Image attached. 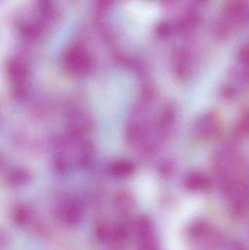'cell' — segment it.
Listing matches in <instances>:
<instances>
[{
    "label": "cell",
    "instance_id": "cell-1",
    "mask_svg": "<svg viewBox=\"0 0 249 250\" xmlns=\"http://www.w3.org/2000/svg\"><path fill=\"white\" fill-rule=\"evenodd\" d=\"M135 230L138 250H158L157 241L149 219L144 217L139 219L136 223Z\"/></svg>",
    "mask_w": 249,
    "mask_h": 250
},
{
    "label": "cell",
    "instance_id": "cell-2",
    "mask_svg": "<svg viewBox=\"0 0 249 250\" xmlns=\"http://www.w3.org/2000/svg\"><path fill=\"white\" fill-rule=\"evenodd\" d=\"M249 0H224L223 12L229 20H238L248 10Z\"/></svg>",
    "mask_w": 249,
    "mask_h": 250
},
{
    "label": "cell",
    "instance_id": "cell-3",
    "mask_svg": "<svg viewBox=\"0 0 249 250\" xmlns=\"http://www.w3.org/2000/svg\"><path fill=\"white\" fill-rule=\"evenodd\" d=\"M61 220L67 226L74 227L77 226L82 220V211L76 204H70L61 211Z\"/></svg>",
    "mask_w": 249,
    "mask_h": 250
},
{
    "label": "cell",
    "instance_id": "cell-4",
    "mask_svg": "<svg viewBox=\"0 0 249 250\" xmlns=\"http://www.w3.org/2000/svg\"><path fill=\"white\" fill-rule=\"evenodd\" d=\"M96 236L99 240L104 242H114L115 241V229H113L108 223H99L96 226Z\"/></svg>",
    "mask_w": 249,
    "mask_h": 250
},
{
    "label": "cell",
    "instance_id": "cell-5",
    "mask_svg": "<svg viewBox=\"0 0 249 250\" xmlns=\"http://www.w3.org/2000/svg\"><path fill=\"white\" fill-rule=\"evenodd\" d=\"M210 233V228L204 223H197L191 229V235L194 238L204 237Z\"/></svg>",
    "mask_w": 249,
    "mask_h": 250
},
{
    "label": "cell",
    "instance_id": "cell-6",
    "mask_svg": "<svg viewBox=\"0 0 249 250\" xmlns=\"http://www.w3.org/2000/svg\"><path fill=\"white\" fill-rule=\"evenodd\" d=\"M14 220L19 226H23L27 223L29 220V214L27 210L24 208H19L15 212Z\"/></svg>",
    "mask_w": 249,
    "mask_h": 250
},
{
    "label": "cell",
    "instance_id": "cell-7",
    "mask_svg": "<svg viewBox=\"0 0 249 250\" xmlns=\"http://www.w3.org/2000/svg\"><path fill=\"white\" fill-rule=\"evenodd\" d=\"M232 250H245L244 249V247L241 245H236L234 246L233 249Z\"/></svg>",
    "mask_w": 249,
    "mask_h": 250
},
{
    "label": "cell",
    "instance_id": "cell-8",
    "mask_svg": "<svg viewBox=\"0 0 249 250\" xmlns=\"http://www.w3.org/2000/svg\"><path fill=\"white\" fill-rule=\"evenodd\" d=\"M201 1H202V0H201Z\"/></svg>",
    "mask_w": 249,
    "mask_h": 250
}]
</instances>
